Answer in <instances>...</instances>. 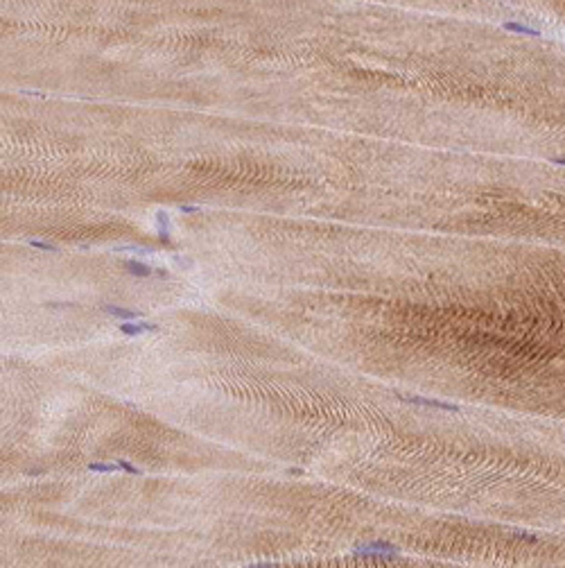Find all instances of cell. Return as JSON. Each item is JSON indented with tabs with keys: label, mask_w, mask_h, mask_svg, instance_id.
Instances as JSON below:
<instances>
[{
	"label": "cell",
	"mask_w": 565,
	"mask_h": 568,
	"mask_svg": "<svg viewBox=\"0 0 565 568\" xmlns=\"http://www.w3.org/2000/svg\"><path fill=\"white\" fill-rule=\"evenodd\" d=\"M403 401H407V403H414V405H427V408H439V410L454 412V414L459 412V405L443 403V401H437V399H423V396H403Z\"/></svg>",
	"instance_id": "1"
},
{
	"label": "cell",
	"mask_w": 565,
	"mask_h": 568,
	"mask_svg": "<svg viewBox=\"0 0 565 568\" xmlns=\"http://www.w3.org/2000/svg\"><path fill=\"white\" fill-rule=\"evenodd\" d=\"M120 331H122L124 335L136 338V335H140V333H156L158 326H156V324H149V321H138V324H134V319H127V321H122Z\"/></svg>",
	"instance_id": "2"
},
{
	"label": "cell",
	"mask_w": 565,
	"mask_h": 568,
	"mask_svg": "<svg viewBox=\"0 0 565 568\" xmlns=\"http://www.w3.org/2000/svg\"><path fill=\"white\" fill-rule=\"evenodd\" d=\"M124 270L129 272L131 276H138V279H143V276H151V267L145 263H140V260H124Z\"/></svg>",
	"instance_id": "3"
},
{
	"label": "cell",
	"mask_w": 565,
	"mask_h": 568,
	"mask_svg": "<svg viewBox=\"0 0 565 568\" xmlns=\"http://www.w3.org/2000/svg\"><path fill=\"white\" fill-rule=\"evenodd\" d=\"M104 310H107L109 315H113V317H120L122 321H127V319H138V317H140L138 310H127V308H120V306H111V304L104 306Z\"/></svg>",
	"instance_id": "4"
},
{
	"label": "cell",
	"mask_w": 565,
	"mask_h": 568,
	"mask_svg": "<svg viewBox=\"0 0 565 568\" xmlns=\"http://www.w3.org/2000/svg\"><path fill=\"white\" fill-rule=\"evenodd\" d=\"M504 30L518 32V34H527V36H534V39L540 36V30H534V28H529V25H522V23H515V21H506L504 23Z\"/></svg>",
	"instance_id": "5"
},
{
	"label": "cell",
	"mask_w": 565,
	"mask_h": 568,
	"mask_svg": "<svg viewBox=\"0 0 565 568\" xmlns=\"http://www.w3.org/2000/svg\"><path fill=\"white\" fill-rule=\"evenodd\" d=\"M156 222H158V236H161L163 242H170V215L165 211H158L156 213Z\"/></svg>",
	"instance_id": "6"
},
{
	"label": "cell",
	"mask_w": 565,
	"mask_h": 568,
	"mask_svg": "<svg viewBox=\"0 0 565 568\" xmlns=\"http://www.w3.org/2000/svg\"><path fill=\"white\" fill-rule=\"evenodd\" d=\"M89 471H93V473H116V471H120V467H118V462H116V464H107V462H90Z\"/></svg>",
	"instance_id": "7"
},
{
	"label": "cell",
	"mask_w": 565,
	"mask_h": 568,
	"mask_svg": "<svg viewBox=\"0 0 565 568\" xmlns=\"http://www.w3.org/2000/svg\"><path fill=\"white\" fill-rule=\"evenodd\" d=\"M362 550H371V552H398L396 546H391V543H387V541H375V543H369V546H364Z\"/></svg>",
	"instance_id": "8"
},
{
	"label": "cell",
	"mask_w": 565,
	"mask_h": 568,
	"mask_svg": "<svg viewBox=\"0 0 565 568\" xmlns=\"http://www.w3.org/2000/svg\"><path fill=\"white\" fill-rule=\"evenodd\" d=\"M116 252H134V253H151V247H136V245H122V247H116Z\"/></svg>",
	"instance_id": "9"
},
{
	"label": "cell",
	"mask_w": 565,
	"mask_h": 568,
	"mask_svg": "<svg viewBox=\"0 0 565 568\" xmlns=\"http://www.w3.org/2000/svg\"><path fill=\"white\" fill-rule=\"evenodd\" d=\"M30 247L34 249H41V252H57L55 245H50V242H43V240H28Z\"/></svg>",
	"instance_id": "10"
},
{
	"label": "cell",
	"mask_w": 565,
	"mask_h": 568,
	"mask_svg": "<svg viewBox=\"0 0 565 568\" xmlns=\"http://www.w3.org/2000/svg\"><path fill=\"white\" fill-rule=\"evenodd\" d=\"M118 467H120V471H127V473H131V475H140V469L134 467V464L127 460H118Z\"/></svg>",
	"instance_id": "11"
},
{
	"label": "cell",
	"mask_w": 565,
	"mask_h": 568,
	"mask_svg": "<svg viewBox=\"0 0 565 568\" xmlns=\"http://www.w3.org/2000/svg\"><path fill=\"white\" fill-rule=\"evenodd\" d=\"M181 213H197L199 211V206H188V204H183V206H179Z\"/></svg>",
	"instance_id": "12"
},
{
	"label": "cell",
	"mask_w": 565,
	"mask_h": 568,
	"mask_svg": "<svg viewBox=\"0 0 565 568\" xmlns=\"http://www.w3.org/2000/svg\"><path fill=\"white\" fill-rule=\"evenodd\" d=\"M515 536H518V539H525V541H536V536L527 535V532H515Z\"/></svg>",
	"instance_id": "13"
},
{
	"label": "cell",
	"mask_w": 565,
	"mask_h": 568,
	"mask_svg": "<svg viewBox=\"0 0 565 568\" xmlns=\"http://www.w3.org/2000/svg\"><path fill=\"white\" fill-rule=\"evenodd\" d=\"M154 276H158V279H170V272L168 270H156V274Z\"/></svg>",
	"instance_id": "14"
}]
</instances>
